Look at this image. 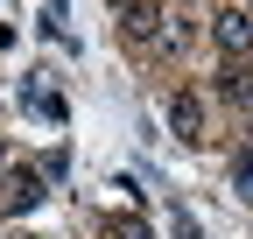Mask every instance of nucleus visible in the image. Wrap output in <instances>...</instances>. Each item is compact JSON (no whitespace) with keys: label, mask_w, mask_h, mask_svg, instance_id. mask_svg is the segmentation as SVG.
<instances>
[{"label":"nucleus","mask_w":253,"mask_h":239,"mask_svg":"<svg viewBox=\"0 0 253 239\" xmlns=\"http://www.w3.org/2000/svg\"><path fill=\"white\" fill-rule=\"evenodd\" d=\"M211 36H218V49L239 64V56H253V14H246V7H225V14L211 21Z\"/></svg>","instance_id":"obj_1"},{"label":"nucleus","mask_w":253,"mask_h":239,"mask_svg":"<svg viewBox=\"0 0 253 239\" xmlns=\"http://www.w3.org/2000/svg\"><path fill=\"white\" fill-rule=\"evenodd\" d=\"M169 127H176V141H204V99L197 92H176L169 99Z\"/></svg>","instance_id":"obj_2"},{"label":"nucleus","mask_w":253,"mask_h":239,"mask_svg":"<svg viewBox=\"0 0 253 239\" xmlns=\"http://www.w3.org/2000/svg\"><path fill=\"white\" fill-rule=\"evenodd\" d=\"M36 204H42V176L14 169L7 183H0V211H36Z\"/></svg>","instance_id":"obj_3"},{"label":"nucleus","mask_w":253,"mask_h":239,"mask_svg":"<svg viewBox=\"0 0 253 239\" xmlns=\"http://www.w3.org/2000/svg\"><path fill=\"white\" fill-rule=\"evenodd\" d=\"M155 21H162L155 0H126V7H120V28H126V36H155Z\"/></svg>","instance_id":"obj_4"},{"label":"nucleus","mask_w":253,"mask_h":239,"mask_svg":"<svg viewBox=\"0 0 253 239\" xmlns=\"http://www.w3.org/2000/svg\"><path fill=\"white\" fill-rule=\"evenodd\" d=\"M169 225H176V239H204V225H197V218H190V211H183V204H176V211H169Z\"/></svg>","instance_id":"obj_5"},{"label":"nucleus","mask_w":253,"mask_h":239,"mask_svg":"<svg viewBox=\"0 0 253 239\" xmlns=\"http://www.w3.org/2000/svg\"><path fill=\"white\" fill-rule=\"evenodd\" d=\"M232 183H239V197H253V148H246L239 162H232Z\"/></svg>","instance_id":"obj_6"},{"label":"nucleus","mask_w":253,"mask_h":239,"mask_svg":"<svg viewBox=\"0 0 253 239\" xmlns=\"http://www.w3.org/2000/svg\"><path fill=\"white\" fill-rule=\"evenodd\" d=\"M120 7H126V0H120Z\"/></svg>","instance_id":"obj_7"}]
</instances>
